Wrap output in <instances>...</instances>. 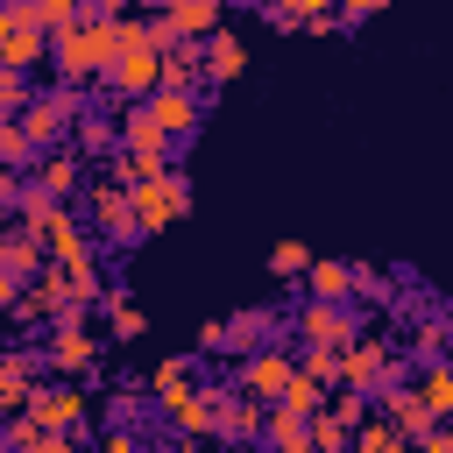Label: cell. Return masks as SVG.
Returning a JSON list of instances; mask_svg holds the SVG:
<instances>
[{
    "label": "cell",
    "mask_w": 453,
    "mask_h": 453,
    "mask_svg": "<svg viewBox=\"0 0 453 453\" xmlns=\"http://www.w3.org/2000/svg\"><path fill=\"white\" fill-rule=\"evenodd\" d=\"M71 134H78L85 149H113V142H120V127H113L106 113H85V106H78V120H71Z\"/></svg>",
    "instance_id": "d4e9b609"
},
{
    "label": "cell",
    "mask_w": 453,
    "mask_h": 453,
    "mask_svg": "<svg viewBox=\"0 0 453 453\" xmlns=\"http://www.w3.org/2000/svg\"><path fill=\"white\" fill-rule=\"evenodd\" d=\"M361 326H354V311H347V297H311L304 311H297V340L304 347H347Z\"/></svg>",
    "instance_id": "ba28073f"
},
{
    "label": "cell",
    "mask_w": 453,
    "mask_h": 453,
    "mask_svg": "<svg viewBox=\"0 0 453 453\" xmlns=\"http://www.w3.org/2000/svg\"><path fill=\"white\" fill-rule=\"evenodd\" d=\"M78 170H85V163H78V156L57 142V149L35 163V191H50V198H71V191H78Z\"/></svg>",
    "instance_id": "2e32d148"
},
{
    "label": "cell",
    "mask_w": 453,
    "mask_h": 453,
    "mask_svg": "<svg viewBox=\"0 0 453 453\" xmlns=\"http://www.w3.org/2000/svg\"><path fill=\"white\" fill-rule=\"evenodd\" d=\"M304 262H311L304 241H276V248H269V276H304Z\"/></svg>",
    "instance_id": "f1b7e54d"
},
{
    "label": "cell",
    "mask_w": 453,
    "mask_h": 453,
    "mask_svg": "<svg viewBox=\"0 0 453 453\" xmlns=\"http://www.w3.org/2000/svg\"><path fill=\"white\" fill-rule=\"evenodd\" d=\"M262 432H269V446H276V453H304V446H311V425H304L297 411H283V403L262 418Z\"/></svg>",
    "instance_id": "ffe728a7"
},
{
    "label": "cell",
    "mask_w": 453,
    "mask_h": 453,
    "mask_svg": "<svg viewBox=\"0 0 453 453\" xmlns=\"http://www.w3.org/2000/svg\"><path fill=\"white\" fill-rule=\"evenodd\" d=\"M198 42H163V64H156V85H177V92H198Z\"/></svg>",
    "instance_id": "9a60e30c"
},
{
    "label": "cell",
    "mask_w": 453,
    "mask_h": 453,
    "mask_svg": "<svg viewBox=\"0 0 453 453\" xmlns=\"http://www.w3.org/2000/svg\"><path fill=\"white\" fill-rule=\"evenodd\" d=\"M276 403H283V411H297V418H311V411L326 403V382H319V375H304V368H290V375H283V389H276Z\"/></svg>",
    "instance_id": "d6986e66"
},
{
    "label": "cell",
    "mask_w": 453,
    "mask_h": 453,
    "mask_svg": "<svg viewBox=\"0 0 453 453\" xmlns=\"http://www.w3.org/2000/svg\"><path fill=\"white\" fill-rule=\"evenodd\" d=\"M156 64H163V35H156L149 21H120V14H113V50H106V64H99L106 92L142 99V92L156 85Z\"/></svg>",
    "instance_id": "6da1fadb"
},
{
    "label": "cell",
    "mask_w": 453,
    "mask_h": 453,
    "mask_svg": "<svg viewBox=\"0 0 453 453\" xmlns=\"http://www.w3.org/2000/svg\"><path fill=\"white\" fill-rule=\"evenodd\" d=\"M28 156H35V142L21 134L14 113H0V170H14V163H28Z\"/></svg>",
    "instance_id": "484cf974"
},
{
    "label": "cell",
    "mask_w": 453,
    "mask_h": 453,
    "mask_svg": "<svg viewBox=\"0 0 453 453\" xmlns=\"http://www.w3.org/2000/svg\"><path fill=\"white\" fill-rule=\"evenodd\" d=\"M198 71H205L212 85H226V78H241V71H248V42H241V35H226V28H212V35H198Z\"/></svg>",
    "instance_id": "8fae6325"
},
{
    "label": "cell",
    "mask_w": 453,
    "mask_h": 453,
    "mask_svg": "<svg viewBox=\"0 0 453 453\" xmlns=\"http://www.w3.org/2000/svg\"><path fill=\"white\" fill-rule=\"evenodd\" d=\"M21 7L35 14V28H64V21L85 14V0H21Z\"/></svg>",
    "instance_id": "83f0119b"
},
{
    "label": "cell",
    "mask_w": 453,
    "mask_h": 453,
    "mask_svg": "<svg viewBox=\"0 0 453 453\" xmlns=\"http://www.w3.org/2000/svg\"><path fill=\"white\" fill-rule=\"evenodd\" d=\"M21 99H28V85H21V71H14V64H0V113H14Z\"/></svg>",
    "instance_id": "1f68e13d"
},
{
    "label": "cell",
    "mask_w": 453,
    "mask_h": 453,
    "mask_svg": "<svg viewBox=\"0 0 453 453\" xmlns=\"http://www.w3.org/2000/svg\"><path fill=\"white\" fill-rule=\"evenodd\" d=\"M106 50H113V14H78V21L50 28V64H57V78H64V85L99 78Z\"/></svg>",
    "instance_id": "7a4b0ae2"
},
{
    "label": "cell",
    "mask_w": 453,
    "mask_h": 453,
    "mask_svg": "<svg viewBox=\"0 0 453 453\" xmlns=\"http://www.w3.org/2000/svg\"><path fill=\"white\" fill-rule=\"evenodd\" d=\"M35 389V361L28 354H0V411H21Z\"/></svg>",
    "instance_id": "e0dca14e"
},
{
    "label": "cell",
    "mask_w": 453,
    "mask_h": 453,
    "mask_svg": "<svg viewBox=\"0 0 453 453\" xmlns=\"http://www.w3.org/2000/svg\"><path fill=\"white\" fill-rule=\"evenodd\" d=\"M212 432H226V439H248V432H262V403L241 389V396H219L212 389Z\"/></svg>",
    "instance_id": "5bb4252c"
},
{
    "label": "cell",
    "mask_w": 453,
    "mask_h": 453,
    "mask_svg": "<svg viewBox=\"0 0 453 453\" xmlns=\"http://www.w3.org/2000/svg\"><path fill=\"white\" fill-rule=\"evenodd\" d=\"M219 7H226V0H163L149 28H156L163 42H198V35L219 28Z\"/></svg>",
    "instance_id": "9c48e42d"
},
{
    "label": "cell",
    "mask_w": 453,
    "mask_h": 453,
    "mask_svg": "<svg viewBox=\"0 0 453 453\" xmlns=\"http://www.w3.org/2000/svg\"><path fill=\"white\" fill-rule=\"evenodd\" d=\"M92 226H99V241H113V248H134V241H142L120 177H99V184H92Z\"/></svg>",
    "instance_id": "52a82bcc"
},
{
    "label": "cell",
    "mask_w": 453,
    "mask_h": 453,
    "mask_svg": "<svg viewBox=\"0 0 453 453\" xmlns=\"http://www.w3.org/2000/svg\"><path fill=\"white\" fill-rule=\"evenodd\" d=\"M297 361L283 354V347H248V368H241V389L255 396V403H276V389H283V375H290Z\"/></svg>",
    "instance_id": "30bf717a"
},
{
    "label": "cell",
    "mask_w": 453,
    "mask_h": 453,
    "mask_svg": "<svg viewBox=\"0 0 453 453\" xmlns=\"http://www.w3.org/2000/svg\"><path fill=\"white\" fill-rule=\"evenodd\" d=\"M389 0H333V14H340V28H354V21H368V14H382Z\"/></svg>",
    "instance_id": "4dcf8cb0"
},
{
    "label": "cell",
    "mask_w": 453,
    "mask_h": 453,
    "mask_svg": "<svg viewBox=\"0 0 453 453\" xmlns=\"http://www.w3.org/2000/svg\"><path fill=\"white\" fill-rule=\"evenodd\" d=\"M311 297H354V262H304Z\"/></svg>",
    "instance_id": "ac0fdd59"
},
{
    "label": "cell",
    "mask_w": 453,
    "mask_h": 453,
    "mask_svg": "<svg viewBox=\"0 0 453 453\" xmlns=\"http://www.w3.org/2000/svg\"><path fill=\"white\" fill-rule=\"evenodd\" d=\"M149 389H156V403H177L184 389H198V375H191V361L177 354V361H163V368L149 375Z\"/></svg>",
    "instance_id": "7402d4cb"
},
{
    "label": "cell",
    "mask_w": 453,
    "mask_h": 453,
    "mask_svg": "<svg viewBox=\"0 0 453 453\" xmlns=\"http://www.w3.org/2000/svg\"><path fill=\"white\" fill-rule=\"evenodd\" d=\"M42 57H50V28H35V14H28L21 0H0V64L28 71V64H42Z\"/></svg>",
    "instance_id": "5b68a950"
},
{
    "label": "cell",
    "mask_w": 453,
    "mask_h": 453,
    "mask_svg": "<svg viewBox=\"0 0 453 453\" xmlns=\"http://www.w3.org/2000/svg\"><path fill=\"white\" fill-rule=\"evenodd\" d=\"M21 134L35 142V149H57L64 134H71V120H78V85H57V92H35V99H21Z\"/></svg>",
    "instance_id": "277c9868"
},
{
    "label": "cell",
    "mask_w": 453,
    "mask_h": 453,
    "mask_svg": "<svg viewBox=\"0 0 453 453\" xmlns=\"http://www.w3.org/2000/svg\"><path fill=\"white\" fill-rule=\"evenodd\" d=\"M99 311H106V326H113L120 340H142V326H149V319H142V304H134V297H120V290H99Z\"/></svg>",
    "instance_id": "44dd1931"
},
{
    "label": "cell",
    "mask_w": 453,
    "mask_h": 453,
    "mask_svg": "<svg viewBox=\"0 0 453 453\" xmlns=\"http://www.w3.org/2000/svg\"><path fill=\"white\" fill-rule=\"evenodd\" d=\"M326 7H333V0H269L262 14H269V28H304V21L326 14Z\"/></svg>",
    "instance_id": "cb8c5ba5"
},
{
    "label": "cell",
    "mask_w": 453,
    "mask_h": 453,
    "mask_svg": "<svg viewBox=\"0 0 453 453\" xmlns=\"http://www.w3.org/2000/svg\"><path fill=\"white\" fill-rule=\"evenodd\" d=\"M418 403H425L432 418H446V411H453V375H446V361H432V368H425V382H418Z\"/></svg>",
    "instance_id": "603a6c76"
},
{
    "label": "cell",
    "mask_w": 453,
    "mask_h": 453,
    "mask_svg": "<svg viewBox=\"0 0 453 453\" xmlns=\"http://www.w3.org/2000/svg\"><path fill=\"white\" fill-rule=\"evenodd\" d=\"M28 425H42V432H64V425H78L85 418V396L78 389H28Z\"/></svg>",
    "instance_id": "4fadbf2b"
},
{
    "label": "cell",
    "mask_w": 453,
    "mask_h": 453,
    "mask_svg": "<svg viewBox=\"0 0 453 453\" xmlns=\"http://www.w3.org/2000/svg\"><path fill=\"white\" fill-rule=\"evenodd\" d=\"M304 425H311V446H326V453H333V446H347V418H333L326 403H319Z\"/></svg>",
    "instance_id": "f546056e"
},
{
    "label": "cell",
    "mask_w": 453,
    "mask_h": 453,
    "mask_svg": "<svg viewBox=\"0 0 453 453\" xmlns=\"http://www.w3.org/2000/svg\"><path fill=\"white\" fill-rule=\"evenodd\" d=\"M127 205H134V226L142 234H163V226H177L191 212V177L177 163H163L149 177H127Z\"/></svg>",
    "instance_id": "3957f363"
},
{
    "label": "cell",
    "mask_w": 453,
    "mask_h": 453,
    "mask_svg": "<svg viewBox=\"0 0 453 453\" xmlns=\"http://www.w3.org/2000/svg\"><path fill=\"white\" fill-rule=\"evenodd\" d=\"M347 432H354V425H347ZM354 446H361V453H403V432L382 418V425H361V432H354Z\"/></svg>",
    "instance_id": "4316f807"
},
{
    "label": "cell",
    "mask_w": 453,
    "mask_h": 453,
    "mask_svg": "<svg viewBox=\"0 0 453 453\" xmlns=\"http://www.w3.org/2000/svg\"><path fill=\"white\" fill-rule=\"evenodd\" d=\"M134 106L149 113V127H156L163 142H184V134H198V92H177V85H149Z\"/></svg>",
    "instance_id": "8992f818"
},
{
    "label": "cell",
    "mask_w": 453,
    "mask_h": 453,
    "mask_svg": "<svg viewBox=\"0 0 453 453\" xmlns=\"http://www.w3.org/2000/svg\"><path fill=\"white\" fill-rule=\"evenodd\" d=\"M92 354H99V340L71 319V311H57V333H50V361L64 368V375H78V368H92Z\"/></svg>",
    "instance_id": "7c38bea8"
}]
</instances>
